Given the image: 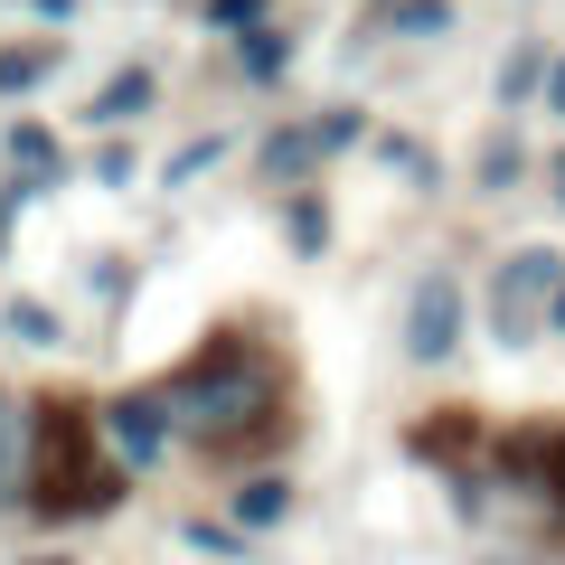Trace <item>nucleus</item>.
I'll return each instance as SVG.
<instances>
[{
    "label": "nucleus",
    "mask_w": 565,
    "mask_h": 565,
    "mask_svg": "<svg viewBox=\"0 0 565 565\" xmlns=\"http://www.w3.org/2000/svg\"><path fill=\"white\" fill-rule=\"evenodd\" d=\"M20 565H66V556H20Z\"/></svg>",
    "instance_id": "obj_29"
},
{
    "label": "nucleus",
    "mask_w": 565,
    "mask_h": 565,
    "mask_svg": "<svg viewBox=\"0 0 565 565\" xmlns=\"http://www.w3.org/2000/svg\"><path fill=\"white\" fill-rule=\"evenodd\" d=\"M180 537L199 546V556H245V537H236V527H217V519H189Z\"/></svg>",
    "instance_id": "obj_21"
},
{
    "label": "nucleus",
    "mask_w": 565,
    "mask_h": 565,
    "mask_svg": "<svg viewBox=\"0 0 565 565\" xmlns=\"http://www.w3.org/2000/svg\"><path fill=\"white\" fill-rule=\"evenodd\" d=\"M367 132V114L359 104H330V114H302V122H274V132L255 141V170L264 180H282V189H302L311 170H330L349 151V141Z\"/></svg>",
    "instance_id": "obj_4"
},
{
    "label": "nucleus",
    "mask_w": 565,
    "mask_h": 565,
    "mask_svg": "<svg viewBox=\"0 0 565 565\" xmlns=\"http://www.w3.org/2000/svg\"><path fill=\"white\" fill-rule=\"evenodd\" d=\"M546 114H565V57L546 66Z\"/></svg>",
    "instance_id": "obj_24"
},
{
    "label": "nucleus",
    "mask_w": 565,
    "mask_h": 565,
    "mask_svg": "<svg viewBox=\"0 0 565 565\" xmlns=\"http://www.w3.org/2000/svg\"><path fill=\"white\" fill-rule=\"evenodd\" d=\"M386 29H396V39H444L452 0H386Z\"/></svg>",
    "instance_id": "obj_16"
},
{
    "label": "nucleus",
    "mask_w": 565,
    "mask_h": 565,
    "mask_svg": "<svg viewBox=\"0 0 565 565\" xmlns=\"http://www.w3.org/2000/svg\"><path fill=\"white\" fill-rule=\"evenodd\" d=\"M151 95H161L151 66H114V76L85 95V122H132V114H151Z\"/></svg>",
    "instance_id": "obj_7"
},
{
    "label": "nucleus",
    "mask_w": 565,
    "mask_h": 565,
    "mask_svg": "<svg viewBox=\"0 0 565 565\" xmlns=\"http://www.w3.org/2000/svg\"><path fill=\"white\" fill-rule=\"evenodd\" d=\"M132 151H122V141H104V151H95V189H132Z\"/></svg>",
    "instance_id": "obj_22"
},
{
    "label": "nucleus",
    "mask_w": 565,
    "mask_h": 565,
    "mask_svg": "<svg viewBox=\"0 0 565 565\" xmlns=\"http://www.w3.org/2000/svg\"><path fill=\"white\" fill-rule=\"evenodd\" d=\"M462 321H471V302H462V274H415V292H405V359L415 367H444L452 349H462Z\"/></svg>",
    "instance_id": "obj_5"
},
{
    "label": "nucleus",
    "mask_w": 565,
    "mask_h": 565,
    "mask_svg": "<svg viewBox=\"0 0 565 565\" xmlns=\"http://www.w3.org/2000/svg\"><path fill=\"white\" fill-rule=\"evenodd\" d=\"M556 292H565V255L556 245H519V255L490 274V340L527 349L546 330V311H556Z\"/></svg>",
    "instance_id": "obj_3"
},
{
    "label": "nucleus",
    "mask_w": 565,
    "mask_h": 565,
    "mask_svg": "<svg viewBox=\"0 0 565 565\" xmlns=\"http://www.w3.org/2000/svg\"><path fill=\"white\" fill-rule=\"evenodd\" d=\"M66 66L57 39H29V47H0V95H29V85H47Z\"/></svg>",
    "instance_id": "obj_10"
},
{
    "label": "nucleus",
    "mask_w": 565,
    "mask_h": 565,
    "mask_svg": "<svg viewBox=\"0 0 565 565\" xmlns=\"http://www.w3.org/2000/svg\"><path fill=\"white\" fill-rule=\"evenodd\" d=\"M236 57H245V76L274 85V76H282V29H255V39H236Z\"/></svg>",
    "instance_id": "obj_19"
},
{
    "label": "nucleus",
    "mask_w": 565,
    "mask_h": 565,
    "mask_svg": "<svg viewBox=\"0 0 565 565\" xmlns=\"http://www.w3.org/2000/svg\"><path fill=\"white\" fill-rule=\"evenodd\" d=\"M282 236H292V255H311V264H321V255H330V199L292 189V199H282Z\"/></svg>",
    "instance_id": "obj_11"
},
{
    "label": "nucleus",
    "mask_w": 565,
    "mask_h": 565,
    "mask_svg": "<svg viewBox=\"0 0 565 565\" xmlns=\"http://www.w3.org/2000/svg\"><path fill=\"white\" fill-rule=\"evenodd\" d=\"M282 509H292V481H282V471H255V481H236V537H245V527H274Z\"/></svg>",
    "instance_id": "obj_12"
},
{
    "label": "nucleus",
    "mask_w": 565,
    "mask_h": 565,
    "mask_svg": "<svg viewBox=\"0 0 565 565\" xmlns=\"http://www.w3.org/2000/svg\"><path fill=\"white\" fill-rule=\"evenodd\" d=\"M85 434H95L85 405H66V396L29 405V490H20V509H39V519H95V509H114L132 490L114 462L85 452Z\"/></svg>",
    "instance_id": "obj_2"
},
{
    "label": "nucleus",
    "mask_w": 565,
    "mask_h": 565,
    "mask_svg": "<svg viewBox=\"0 0 565 565\" xmlns=\"http://www.w3.org/2000/svg\"><path fill=\"white\" fill-rule=\"evenodd\" d=\"M29 490V396L0 386V509Z\"/></svg>",
    "instance_id": "obj_9"
},
{
    "label": "nucleus",
    "mask_w": 565,
    "mask_h": 565,
    "mask_svg": "<svg viewBox=\"0 0 565 565\" xmlns=\"http://www.w3.org/2000/svg\"><path fill=\"white\" fill-rule=\"evenodd\" d=\"M519 170H527L519 132H490V141H481V161H471V180H481V189H519Z\"/></svg>",
    "instance_id": "obj_15"
},
{
    "label": "nucleus",
    "mask_w": 565,
    "mask_h": 565,
    "mask_svg": "<svg viewBox=\"0 0 565 565\" xmlns=\"http://www.w3.org/2000/svg\"><path fill=\"white\" fill-rule=\"evenodd\" d=\"M207 29L217 39H255V29H274V0H207Z\"/></svg>",
    "instance_id": "obj_17"
},
{
    "label": "nucleus",
    "mask_w": 565,
    "mask_h": 565,
    "mask_svg": "<svg viewBox=\"0 0 565 565\" xmlns=\"http://www.w3.org/2000/svg\"><path fill=\"white\" fill-rule=\"evenodd\" d=\"M377 151H386V170H396L405 189H434V180H444V170H434V151H424V141H405V132H386Z\"/></svg>",
    "instance_id": "obj_18"
},
{
    "label": "nucleus",
    "mask_w": 565,
    "mask_h": 565,
    "mask_svg": "<svg viewBox=\"0 0 565 565\" xmlns=\"http://www.w3.org/2000/svg\"><path fill=\"white\" fill-rule=\"evenodd\" d=\"M546 330H565V292H556V311H546Z\"/></svg>",
    "instance_id": "obj_27"
},
{
    "label": "nucleus",
    "mask_w": 565,
    "mask_h": 565,
    "mask_svg": "<svg viewBox=\"0 0 565 565\" xmlns=\"http://www.w3.org/2000/svg\"><path fill=\"white\" fill-rule=\"evenodd\" d=\"M546 500H556V519H565V434L546 444Z\"/></svg>",
    "instance_id": "obj_23"
},
{
    "label": "nucleus",
    "mask_w": 565,
    "mask_h": 565,
    "mask_svg": "<svg viewBox=\"0 0 565 565\" xmlns=\"http://www.w3.org/2000/svg\"><path fill=\"white\" fill-rule=\"evenodd\" d=\"M161 405H170V444H199L217 462L282 444V367L245 330H217L180 377H161Z\"/></svg>",
    "instance_id": "obj_1"
},
{
    "label": "nucleus",
    "mask_w": 565,
    "mask_h": 565,
    "mask_svg": "<svg viewBox=\"0 0 565 565\" xmlns=\"http://www.w3.org/2000/svg\"><path fill=\"white\" fill-rule=\"evenodd\" d=\"M10 170H20V199H39V189H57V132L47 122H10Z\"/></svg>",
    "instance_id": "obj_8"
},
{
    "label": "nucleus",
    "mask_w": 565,
    "mask_h": 565,
    "mask_svg": "<svg viewBox=\"0 0 565 565\" xmlns=\"http://www.w3.org/2000/svg\"><path fill=\"white\" fill-rule=\"evenodd\" d=\"M546 66H556V57H546L537 39H519V47L500 57V104H537V95H546Z\"/></svg>",
    "instance_id": "obj_13"
},
{
    "label": "nucleus",
    "mask_w": 565,
    "mask_h": 565,
    "mask_svg": "<svg viewBox=\"0 0 565 565\" xmlns=\"http://www.w3.org/2000/svg\"><path fill=\"white\" fill-rule=\"evenodd\" d=\"M95 434L114 444V471L132 481V471H151L170 452V405H161V386H132V396H114L95 415Z\"/></svg>",
    "instance_id": "obj_6"
},
{
    "label": "nucleus",
    "mask_w": 565,
    "mask_h": 565,
    "mask_svg": "<svg viewBox=\"0 0 565 565\" xmlns=\"http://www.w3.org/2000/svg\"><path fill=\"white\" fill-rule=\"evenodd\" d=\"M546 189H556V207H565V151H556V161H546Z\"/></svg>",
    "instance_id": "obj_26"
},
{
    "label": "nucleus",
    "mask_w": 565,
    "mask_h": 565,
    "mask_svg": "<svg viewBox=\"0 0 565 565\" xmlns=\"http://www.w3.org/2000/svg\"><path fill=\"white\" fill-rule=\"evenodd\" d=\"M0 245H10V199H0Z\"/></svg>",
    "instance_id": "obj_28"
},
{
    "label": "nucleus",
    "mask_w": 565,
    "mask_h": 565,
    "mask_svg": "<svg viewBox=\"0 0 565 565\" xmlns=\"http://www.w3.org/2000/svg\"><path fill=\"white\" fill-rule=\"evenodd\" d=\"M217 151H226V132H207V141H189L180 161L161 170V180H170V189H189V180H207V161H217Z\"/></svg>",
    "instance_id": "obj_20"
},
{
    "label": "nucleus",
    "mask_w": 565,
    "mask_h": 565,
    "mask_svg": "<svg viewBox=\"0 0 565 565\" xmlns=\"http://www.w3.org/2000/svg\"><path fill=\"white\" fill-rule=\"evenodd\" d=\"M29 10H39V20H76V0H29Z\"/></svg>",
    "instance_id": "obj_25"
},
{
    "label": "nucleus",
    "mask_w": 565,
    "mask_h": 565,
    "mask_svg": "<svg viewBox=\"0 0 565 565\" xmlns=\"http://www.w3.org/2000/svg\"><path fill=\"white\" fill-rule=\"evenodd\" d=\"M0 330H10V340H29V349H66V321H57L47 302H29V292L0 311Z\"/></svg>",
    "instance_id": "obj_14"
}]
</instances>
